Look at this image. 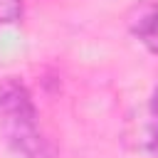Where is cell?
<instances>
[{
    "label": "cell",
    "instance_id": "6da1fadb",
    "mask_svg": "<svg viewBox=\"0 0 158 158\" xmlns=\"http://www.w3.org/2000/svg\"><path fill=\"white\" fill-rule=\"evenodd\" d=\"M0 128L12 151L22 158H54L52 146L37 126V109L30 91L17 79L0 84Z\"/></svg>",
    "mask_w": 158,
    "mask_h": 158
},
{
    "label": "cell",
    "instance_id": "7a4b0ae2",
    "mask_svg": "<svg viewBox=\"0 0 158 158\" xmlns=\"http://www.w3.org/2000/svg\"><path fill=\"white\" fill-rule=\"evenodd\" d=\"M128 27L133 37L153 54H158V2H141L128 15Z\"/></svg>",
    "mask_w": 158,
    "mask_h": 158
},
{
    "label": "cell",
    "instance_id": "3957f363",
    "mask_svg": "<svg viewBox=\"0 0 158 158\" xmlns=\"http://www.w3.org/2000/svg\"><path fill=\"white\" fill-rule=\"evenodd\" d=\"M22 17V0H0V25H15Z\"/></svg>",
    "mask_w": 158,
    "mask_h": 158
},
{
    "label": "cell",
    "instance_id": "277c9868",
    "mask_svg": "<svg viewBox=\"0 0 158 158\" xmlns=\"http://www.w3.org/2000/svg\"><path fill=\"white\" fill-rule=\"evenodd\" d=\"M151 114H153V118H156V123H158V86H156V91H153V96H151Z\"/></svg>",
    "mask_w": 158,
    "mask_h": 158
},
{
    "label": "cell",
    "instance_id": "5b68a950",
    "mask_svg": "<svg viewBox=\"0 0 158 158\" xmlns=\"http://www.w3.org/2000/svg\"><path fill=\"white\" fill-rule=\"evenodd\" d=\"M156 148H158V141H156Z\"/></svg>",
    "mask_w": 158,
    "mask_h": 158
}]
</instances>
